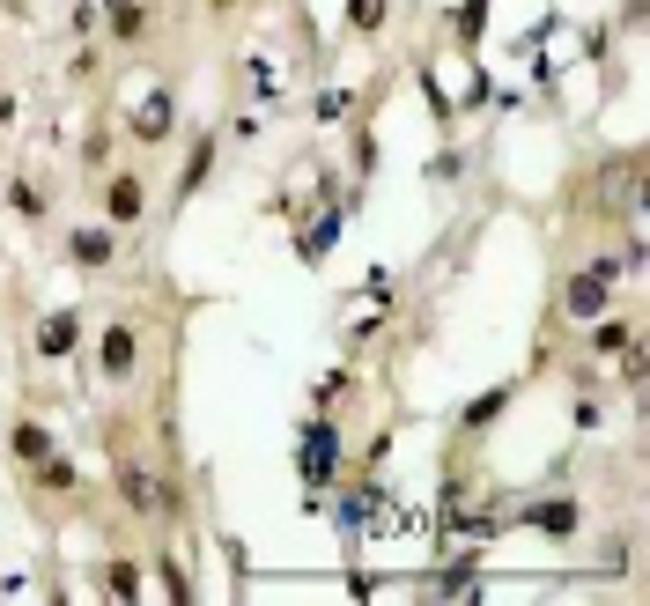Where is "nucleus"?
<instances>
[{"label": "nucleus", "instance_id": "nucleus-1", "mask_svg": "<svg viewBox=\"0 0 650 606\" xmlns=\"http://www.w3.org/2000/svg\"><path fill=\"white\" fill-rule=\"evenodd\" d=\"M525 525H532V533H547V540H577L584 510L569 503V496H554V503H532V510H525Z\"/></svg>", "mask_w": 650, "mask_h": 606}, {"label": "nucleus", "instance_id": "nucleus-2", "mask_svg": "<svg viewBox=\"0 0 650 606\" xmlns=\"http://www.w3.org/2000/svg\"><path fill=\"white\" fill-rule=\"evenodd\" d=\"M104 207H111V222H119V230H133V222H141V207H148V185L126 170V178L104 185Z\"/></svg>", "mask_w": 650, "mask_h": 606}, {"label": "nucleus", "instance_id": "nucleus-3", "mask_svg": "<svg viewBox=\"0 0 650 606\" xmlns=\"http://www.w3.org/2000/svg\"><path fill=\"white\" fill-rule=\"evenodd\" d=\"M606 281H614V267H591V274H577V281H569V311H577V318H599L606 303H614V289H606Z\"/></svg>", "mask_w": 650, "mask_h": 606}, {"label": "nucleus", "instance_id": "nucleus-4", "mask_svg": "<svg viewBox=\"0 0 650 606\" xmlns=\"http://www.w3.org/2000/svg\"><path fill=\"white\" fill-rule=\"evenodd\" d=\"M133 363H141V333H133V326H111V333H104V377L119 385V377H133Z\"/></svg>", "mask_w": 650, "mask_h": 606}, {"label": "nucleus", "instance_id": "nucleus-5", "mask_svg": "<svg viewBox=\"0 0 650 606\" xmlns=\"http://www.w3.org/2000/svg\"><path fill=\"white\" fill-rule=\"evenodd\" d=\"M111 252H119L111 230H67V259H74V267H111Z\"/></svg>", "mask_w": 650, "mask_h": 606}, {"label": "nucleus", "instance_id": "nucleus-6", "mask_svg": "<svg viewBox=\"0 0 650 606\" xmlns=\"http://www.w3.org/2000/svg\"><path fill=\"white\" fill-rule=\"evenodd\" d=\"M119 496L141 510V518H156L163 510V496H156V481H148V466H119Z\"/></svg>", "mask_w": 650, "mask_h": 606}, {"label": "nucleus", "instance_id": "nucleus-7", "mask_svg": "<svg viewBox=\"0 0 650 606\" xmlns=\"http://www.w3.org/2000/svg\"><path fill=\"white\" fill-rule=\"evenodd\" d=\"M74 340H82V326H74V311H52L45 326H37V355H74Z\"/></svg>", "mask_w": 650, "mask_h": 606}, {"label": "nucleus", "instance_id": "nucleus-8", "mask_svg": "<svg viewBox=\"0 0 650 606\" xmlns=\"http://www.w3.org/2000/svg\"><path fill=\"white\" fill-rule=\"evenodd\" d=\"M170 111H178L170 97H148V104H141V119H133V134H141V141H163V134H170Z\"/></svg>", "mask_w": 650, "mask_h": 606}, {"label": "nucleus", "instance_id": "nucleus-9", "mask_svg": "<svg viewBox=\"0 0 650 606\" xmlns=\"http://www.w3.org/2000/svg\"><path fill=\"white\" fill-rule=\"evenodd\" d=\"M207 170H215V141H193V163H185V178H178V193H200V185H207Z\"/></svg>", "mask_w": 650, "mask_h": 606}, {"label": "nucleus", "instance_id": "nucleus-10", "mask_svg": "<svg viewBox=\"0 0 650 606\" xmlns=\"http://www.w3.org/2000/svg\"><path fill=\"white\" fill-rule=\"evenodd\" d=\"M15 451H23L30 466H37V459H52V444H45V429H37V422H23V429H15Z\"/></svg>", "mask_w": 650, "mask_h": 606}, {"label": "nucleus", "instance_id": "nucleus-11", "mask_svg": "<svg viewBox=\"0 0 650 606\" xmlns=\"http://www.w3.org/2000/svg\"><path fill=\"white\" fill-rule=\"evenodd\" d=\"M104 584H111V599H133V592H141V570H133V562H111Z\"/></svg>", "mask_w": 650, "mask_h": 606}, {"label": "nucleus", "instance_id": "nucleus-12", "mask_svg": "<svg viewBox=\"0 0 650 606\" xmlns=\"http://www.w3.org/2000/svg\"><path fill=\"white\" fill-rule=\"evenodd\" d=\"M348 23L355 30H377V23H385V0H348Z\"/></svg>", "mask_w": 650, "mask_h": 606}, {"label": "nucleus", "instance_id": "nucleus-13", "mask_svg": "<svg viewBox=\"0 0 650 606\" xmlns=\"http://www.w3.org/2000/svg\"><path fill=\"white\" fill-rule=\"evenodd\" d=\"M591 348H599V355H628V326H599V333H591Z\"/></svg>", "mask_w": 650, "mask_h": 606}, {"label": "nucleus", "instance_id": "nucleus-14", "mask_svg": "<svg viewBox=\"0 0 650 606\" xmlns=\"http://www.w3.org/2000/svg\"><path fill=\"white\" fill-rule=\"evenodd\" d=\"M111 23H119V37H133V30H141V8H133V0H119V8H111Z\"/></svg>", "mask_w": 650, "mask_h": 606}, {"label": "nucleus", "instance_id": "nucleus-15", "mask_svg": "<svg viewBox=\"0 0 650 606\" xmlns=\"http://www.w3.org/2000/svg\"><path fill=\"white\" fill-rule=\"evenodd\" d=\"M215 8H222V15H229V8H237V0H215Z\"/></svg>", "mask_w": 650, "mask_h": 606}]
</instances>
